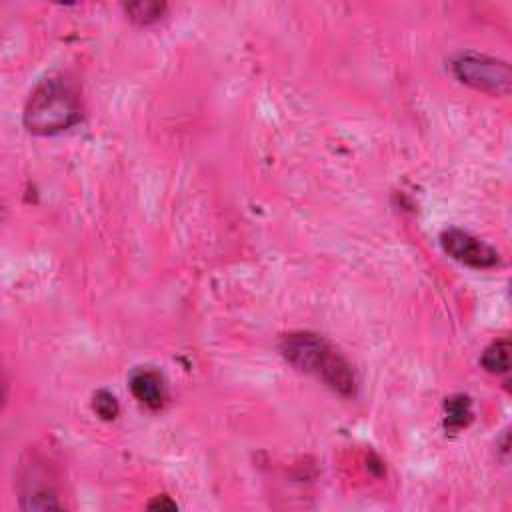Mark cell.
<instances>
[{"mask_svg":"<svg viewBox=\"0 0 512 512\" xmlns=\"http://www.w3.org/2000/svg\"><path fill=\"white\" fill-rule=\"evenodd\" d=\"M280 352L296 370L318 376L340 396H356L358 380L352 364L322 336L312 332H290L282 336Z\"/></svg>","mask_w":512,"mask_h":512,"instance_id":"obj_1","label":"cell"},{"mask_svg":"<svg viewBox=\"0 0 512 512\" xmlns=\"http://www.w3.org/2000/svg\"><path fill=\"white\" fill-rule=\"evenodd\" d=\"M82 120V104L76 88L64 76L40 80L22 112L24 128L36 136H54L74 128Z\"/></svg>","mask_w":512,"mask_h":512,"instance_id":"obj_2","label":"cell"},{"mask_svg":"<svg viewBox=\"0 0 512 512\" xmlns=\"http://www.w3.org/2000/svg\"><path fill=\"white\" fill-rule=\"evenodd\" d=\"M452 74L462 82L476 90L490 92V94H508L510 82H512V70L510 64L478 54V52H460L450 62Z\"/></svg>","mask_w":512,"mask_h":512,"instance_id":"obj_3","label":"cell"},{"mask_svg":"<svg viewBox=\"0 0 512 512\" xmlns=\"http://www.w3.org/2000/svg\"><path fill=\"white\" fill-rule=\"evenodd\" d=\"M440 246L452 260L474 270L494 268L500 262V254L494 246L462 228L442 230Z\"/></svg>","mask_w":512,"mask_h":512,"instance_id":"obj_4","label":"cell"},{"mask_svg":"<svg viewBox=\"0 0 512 512\" xmlns=\"http://www.w3.org/2000/svg\"><path fill=\"white\" fill-rule=\"evenodd\" d=\"M20 506L26 510H52L62 508L56 500V490L52 488L46 472L36 462L24 466L20 480Z\"/></svg>","mask_w":512,"mask_h":512,"instance_id":"obj_5","label":"cell"},{"mask_svg":"<svg viewBox=\"0 0 512 512\" xmlns=\"http://www.w3.org/2000/svg\"><path fill=\"white\" fill-rule=\"evenodd\" d=\"M128 386L132 396L150 410H160L168 398L166 380L154 368H134L128 378Z\"/></svg>","mask_w":512,"mask_h":512,"instance_id":"obj_6","label":"cell"},{"mask_svg":"<svg viewBox=\"0 0 512 512\" xmlns=\"http://www.w3.org/2000/svg\"><path fill=\"white\" fill-rule=\"evenodd\" d=\"M480 364L490 374H506L510 370V342L506 338L494 340L484 348Z\"/></svg>","mask_w":512,"mask_h":512,"instance_id":"obj_7","label":"cell"},{"mask_svg":"<svg viewBox=\"0 0 512 512\" xmlns=\"http://www.w3.org/2000/svg\"><path fill=\"white\" fill-rule=\"evenodd\" d=\"M444 412H446V418H444L446 430H452V432H454V430H460V428L468 426V422L472 420L470 398L464 396V394L446 398V402H444Z\"/></svg>","mask_w":512,"mask_h":512,"instance_id":"obj_8","label":"cell"},{"mask_svg":"<svg viewBox=\"0 0 512 512\" xmlns=\"http://www.w3.org/2000/svg\"><path fill=\"white\" fill-rule=\"evenodd\" d=\"M166 4L164 2H130V4H124V12L126 16L140 24V26H148V24H154L158 22L164 12H166Z\"/></svg>","mask_w":512,"mask_h":512,"instance_id":"obj_9","label":"cell"},{"mask_svg":"<svg viewBox=\"0 0 512 512\" xmlns=\"http://www.w3.org/2000/svg\"><path fill=\"white\" fill-rule=\"evenodd\" d=\"M92 408L94 412L102 418V420H114L120 412V406H118V400L112 392L108 390H98L92 398Z\"/></svg>","mask_w":512,"mask_h":512,"instance_id":"obj_10","label":"cell"},{"mask_svg":"<svg viewBox=\"0 0 512 512\" xmlns=\"http://www.w3.org/2000/svg\"><path fill=\"white\" fill-rule=\"evenodd\" d=\"M148 506H150V508H170V510L176 508V504H174L172 500H168V496H156V500L150 502Z\"/></svg>","mask_w":512,"mask_h":512,"instance_id":"obj_11","label":"cell"}]
</instances>
